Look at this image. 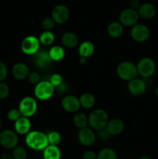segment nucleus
<instances>
[{
  "instance_id": "16",
  "label": "nucleus",
  "mask_w": 158,
  "mask_h": 159,
  "mask_svg": "<svg viewBox=\"0 0 158 159\" xmlns=\"http://www.w3.org/2000/svg\"><path fill=\"white\" fill-rule=\"evenodd\" d=\"M29 68L26 64L18 62L15 64L12 68V74L15 79L18 80H23V79H27L29 76Z\"/></svg>"
},
{
  "instance_id": "7",
  "label": "nucleus",
  "mask_w": 158,
  "mask_h": 159,
  "mask_svg": "<svg viewBox=\"0 0 158 159\" xmlns=\"http://www.w3.org/2000/svg\"><path fill=\"white\" fill-rule=\"evenodd\" d=\"M40 42L39 38L33 35L27 36L21 43V50L27 55H34L40 50Z\"/></svg>"
},
{
  "instance_id": "21",
  "label": "nucleus",
  "mask_w": 158,
  "mask_h": 159,
  "mask_svg": "<svg viewBox=\"0 0 158 159\" xmlns=\"http://www.w3.org/2000/svg\"><path fill=\"white\" fill-rule=\"evenodd\" d=\"M61 42L67 48H74L78 44V38L72 32H66L62 35Z\"/></svg>"
},
{
  "instance_id": "44",
  "label": "nucleus",
  "mask_w": 158,
  "mask_h": 159,
  "mask_svg": "<svg viewBox=\"0 0 158 159\" xmlns=\"http://www.w3.org/2000/svg\"><path fill=\"white\" fill-rule=\"evenodd\" d=\"M139 159H151V158L148 156H142V157H140Z\"/></svg>"
},
{
  "instance_id": "25",
  "label": "nucleus",
  "mask_w": 158,
  "mask_h": 159,
  "mask_svg": "<svg viewBox=\"0 0 158 159\" xmlns=\"http://www.w3.org/2000/svg\"><path fill=\"white\" fill-rule=\"evenodd\" d=\"M81 107L85 109H91L95 103V98L91 93H84L79 98Z\"/></svg>"
},
{
  "instance_id": "14",
  "label": "nucleus",
  "mask_w": 158,
  "mask_h": 159,
  "mask_svg": "<svg viewBox=\"0 0 158 159\" xmlns=\"http://www.w3.org/2000/svg\"><path fill=\"white\" fill-rule=\"evenodd\" d=\"M147 83L140 79H134L129 82L128 89L132 95L139 96L143 95L147 90Z\"/></svg>"
},
{
  "instance_id": "29",
  "label": "nucleus",
  "mask_w": 158,
  "mask_h": 159,
  "mask_svg": "<svg viewBox=\"0 0 158 159\" xmlns=\"http://www.w3.org/2000/svg\"><path fill=\"white\" fill-rule=\"evenodd\" d=\"M46 136H47L49 145L58 146L60 144V141H61V135L58 131H56V130L50 131L46 134Z\"/></svg>"
},
{
  "instance_id": "11",
  "label": "nucleus",
  "mask_w": 158,
  "mask_h": 159,
  "mask_svg": "<svg viewBox=\"0 0 158 159\" xmlns=\"http://www.w3.org/2000/svg\"><path fill=\"white\" fill-rule=\"evenodd\" d=\"M70 16V12L68 8L64 5H57L53 9L51 12V17L55 23L63 24L68 20Z\"/></svg>"
},
{
  "instance_id": "3",
  "label": "nucleus",
  "mask_w": 158,
  "mask_h": 159,
  "mask_svg": "<svg viewBox=\"0 0 158 159\" xmlns=\"http://www.w3.org/2000/svg\"><path fill=\"white\" fill-rule=\"evenodd\" d=\"M116 71H117L118 76L121 79L124 81H128V82L136 79L138 75L136 65L129 61L121 62L118 65Z\"/></svg>"
},
{
  "instance_id": "15",
  "label": "nucleus",
  "mask_w": 158,
  "mask_h": 159,
  "mask_svg": "<svg viewBox=\"0 0 158 159\" xmlns=\"http://www.w3.org/2000/svg\"><path fill=\"white\" fill-rule=\"evenodd\" d=\"M33 61L35 65L40 68H48L53 61L50 57L49 52L45 50H39L38 52L34 54Z\"/></svg>"
},
{
  "instance_id": "10",
  "label": "nucleus",
  "mask_w": 158,
  "mask_h": 159,
  "mask_svg": "<svg viewBox=\"0 0 158 159\" xmlns=\"http://www.w3.org/2000/svg\"><path fill=\"white\" fill-rule=\"evenodd\" d=\"M150 32L149 28L144 24H137L132 26L130 30V36L133 40L139 43H143L147 40L150 37Z\"/></svg>"
},
{
  "instance_id": "30",
  "label": "nucleus",
  "mask_w": 158,
  "mask_h": 159,
  "mask_svg": "<svg viewBox=\"0 0 158 159\" xmlns=\"http://www.w3.org/2000/svg\"><path fill=\"white\" fill-rule=\"evenodd\" d=\"M12 155L14 159H26L28 154L25 148L16 146L12 151Z\"/></svg>"
},
{
  "instance_id": "40",
  "label": "nucleus",
  "mask_w": 158,
  "mask_h": 159,
  "mask_svg": "<svg viewBox=\"0 0 158 159\" xmlns=\"http://www.w3.org/2000/svg\"><path fill=\"white\" fill-rule=\"evenodd\" d=\"M57 89V91L59 93H64L65 92L68 90V85L64 83V82H62L60 85H58L57 87H56Z\"/></svg>"
},
{
  "instance_id": "9",
  "label": "nucleus",
  "mask_w": 158,
  "mask_h": 159,
  "mask_svg": "<svg viewBox=\"0 0 158 159\" xmlns=\"http://www.w3.org/2000/svg\"><path fill=\"white\" fill-rule=\"evenodd\" d=\"M139 13L137 10L128 8L119 14V23L125 26H133L139 20Z\"/></svg>"
},
{
  "instance_id": "19",
  "label": "nucleus",
  "mask_w": 158,
  "mask_h": 159,
  "mask_svg": "<svg viewBox=\"0 0 158 159\" xmlns=\"http://www.w3.org/2000/svg\"><path fill=\"white\" fill-rule=\"evenodd\" d=\"M137 11L139 16L145 20H150V19L153 18L156 13V9L155 6L150 2L141 4L140 7Z\"/></svg>"
},
{
  "instance_id": "12",
  "label": "nucleus",
  "mask_w": 158,
  "mask_h": 159,
  "mask_svg": "<svg viewBox=\"0 0 158 159\" xmlns=\"http://www.w3.org/2000/svg\"><path fill=\"white\" fill-rule=\"evenodd\" d=\"M77 138H78L79 142L82 145L85 147H90L95 142L96 135L91 128L86 127L79 130Z\"/></svg>"
},
{
  "instance_id": "23",
  "label": "nucleus",
  "mask_w": 158,
  "mask_h": 159,
  "mask_svg": "<svg viewBox=\"0 0 158 159\" xmlns=\"http://www.w3.org/2000/svg\"><path fill=\"white\" fill-rule=\"evenodd\" d=\"M43 159H60L61 158V152L58 146L48 145L43 150Z\"/></svg>"
},
{
  "instance_id": "6",
  "label": "nucleus",
  "mask_w": 158,
  "mask_h": 159,
  "mask_svg": "<svg viewBox=\"0 0 158 159\" xmlns=\"http://www.w3.org/2000/svg\"><path fill=\"white\" fill-rule=\"evenodd\" d=\"M18 109L20 110L22 116L27 118L31 117L37 112V102L34 98L26 96L20 101Z\"/></svg>"
},
{
  "instance_id": "28",
  "label": "nucleus",
  "mask_w": 158,
  "mask_h": 159,
  "mask_svg": "<svg viewBox=\"0 0 158 159\" xmlns=\"http://www.w3.org/2000/svg\"><path fill=\"white\" fill-rule=\"evenodd\" d=\"M97 159H117V154L112 148H105L97 154Z\"/></svg>"
},
{
  "instance_id": "5",
  "label": "nucleus",
  "mask_w": 158,
  "mask_h": 159,
  "mask_svg": "<svg viewBox=\"0 0 158 159\" xmlns=\"http://www.w3.org/2000/svg\"><path fill=\"white\" fill-rule=\"evenodd\" d=\"M55 88L48 81H41L36 85L34 89V94L38 99L46 101L50 99L54 94Z\"/></svg>"
},
{
  "instance_id": "22",
  "label": "nucleus",
  "mask_w": 158,
  "mask_h": 159,
  "mask_svg": "<svg viewBox=\"0 0 158 159\" xmlns=\"http://www.w3.org/2000/svg\"><path fill=\"white\" fill-rule=\"evenodd\" d=\"M107 32L110 37L113 38H119L123 34V26L119 22H112L108 24Z\"/></svg>"
},
{
  "instance_id": "42",
  "label": "nucleus",
  "mask_w": 158,
  "mask_h": 159,
  "mask_svg": "<svg viewBox=\"0 0 158 159\" xmlns=\"http://www.w3.org/2000/svg\"><path fill=\"white\" fill-rule=\"evenodd\" d=\"M86 61L87 58H85V57H80V58H79V63H80L81 65H85V64H86Z\"/></svg>"
},
{
  "instance_id": "4",
  "label": "nucleus",
  "mask_w": 158,
  "mask_h": 159,
  "mask_svg": "<svg viewBox=\"0 0 158 159\" xmlns=\"http://www.w3.org/2000/svg\"><path fill=\"white\" fill-rule=\"evenodd\" d=\"M138 74L144 79H149L154 75L156 71V63L150 57L140 59L136 65Z\"/></svg>"
},
{
  "instance_id": "26",
  "label": "nucleus",
  "mask_w": 158,
  "mask_h": 159,
  "mask_svg": "<svg viewBox=\"0 0 158 159\" xmlns=\"http://www.w3.org/2000/svg\"><path fill=\"white\" fill-rule=\"evenodd\" d=\"M73 124L79 129L86 127L88 124V116L81 112H77L73 116Z\"/></svg>"
},
{
  "instance_id": "20",
  "label": "nucleus",
  "mask_w": 158,
  "mask_h": 159,
  "mask_svg": "<svg viewBox=\"0 0 158 159\" xmlns=\"http://www.w3.org/2000/svg\"><path fill=\"white\" fill-rule=\"evenodd\" d=\"M94 51V45L92 42L86 40V41L81 43L80 45H79L78 53L80 57L88 58V57H91Z\"/></svg>"
},
{
  "instance_id": "13",
  "label": "nucleus",
  "mask_w": 158,
  "mask_h": 159,
  "mask_svg": "<svg viewBox=\"0 0 158 159\" xmlns=\"http://www.w3.org/2000/svg\"><path fill=\"white\" fill-rule=\"evenodd\" d=\"M61 106L65 111L68 113H77L81 107L79 99L73 95H67L62 99Z\"/></svg>"
},
{
  "instance_id": "8",
  "label": "nucleus",
  "mask_w": 158,
  "mask_h": 159,
  "mask_svg": "<svg viewBox=\"0 0 158 159\" xmlns=\"http://www.w3.org/2000/svg\"><path fill=\"white\" fill-rule=\"evenodd\" d=\"M19 138L15 131L9 129L2 130L0 133V144L6 149H14L17 146Z\"/></svg>"
},
{
  "instance_id": "33",
  "label": "nucleus",
  "mask_w": 158,
  "mask_h": 159,
  "mask_svg": "<svg viewBox=\"0 0 158 159\" xmlns=\"http://www.w3.org/2000/svg\"><path fill=\"white\" fill-rule=\"evenodd\" d=\"M9 95V87L6 82H0V99H5Z\"/></svg>"
},
{
  "instance_id": "1",
  "label": "nucleus",
  "mask_w": 158,
  "mask_h": 159,
  "mask_svg": "<svg viewBox=\"0 0 158 159\" xmlns=\"http://www.w3.org/2000/svg\"><path fill=\"white\" fill-rule=\"evenodd\" d=\"M25 141L29 148L35 151H43L49 145L46 134L38 130L29 132L26 134Z\"/></svg>"
},
{
  "instance_id": "37",
  "label": "nucleus",
  "mask_w": 158,
  "mask_h": 159,
  "mask_svg": "<svg viewBox=\"0 0 158 159\" xmlns=\"http://www.w3.org/2000/svg\"><path fill=\"white\" fill-rule=\"evenodd\" d=\"M97 136L101 141H107V140L109 139L110 136H111L105 128L97 130Z\"/></svg>"
},
{
  "instance_id": "38",
  "label": "nucleus",
  "mask_w": 158,
  "mask_h": 159,
  "mask_svg": "<svg viewBox=\"0 0 158 159\" xmlns=\"http://www.w3.org/2000/svg\"><path fill=\"white\" fill-rule=\"evenodd\" d=\"M82 159H97V154L93 151H87L83 154Z\"/></svg>"
},
{
  "instance_id": "34",
  "label": "nucleus",
  "mask_w": 158,
  "mask_h": 159,
  "mask_svg": "<svg viewBox=\"0 0 158 159\" xmlns=\"http://www.w3.org/2000/svg\"><path fill=\"white\" fill-rule=\"evenodd\" d=\"M27 79L31 84H33V85H36L41 82V77H40V74L37 72H35V71L29 73Z\"/></svg>"
},
{
  "instance_id": "31",
  "label": "nucleus",
  "mask_w": 158,
  "mask_h": 159,
  "mask_svg": "<svg viewBox=\"0 0 158 159\" xmlns=\"http://www.w3.org/2000/svg\"><path fill=\"white\" fill-rule=\"evenodd\" d=\"M54 26H55V22L52 17H46L42 21V26L46 31H51Z\"/></svg>"
},
{
  "instance_id": "24",
  "label": "nucleus",
  "mask_w": 158,
  "mask_h": 159,
  "mask_svg": "<svg viewBox=\"0 0 158 159\" xmlns=\"http://www.w3.org/2000/svg\"><path fill=\"white\" fill-rule=\"evenodd\" d=\"M48 52H49V55L53 61H60L63 60L65 56L64 49L59 45L53 46Z\"/></svg>"
},
{
  "instance_id": "41",
  "label": "nucleus",
  "mask_w": 158,
  "mask_h": 159,
  "mask_svg": "<svg viewBox=\"0 0 158 159\" xmlns=\"http://www.w3.org/2000/svg\"><path fill=\"white\" fill-rule=\"evenodd\" d=\"M2 159H14L12 155L9 153H4L2 156Z\"/></svg>"
},
{
  "instance_id": "36",
  "label": "nucleus",
  "mask_w": 158,
  "mask_h": 159,
  "mask_svg": "<svg viewBox=\"0 0 158 159\" xmlns=\"http://www.w3.org/2000/svg\"><path fill=\"white\" fill-rule=\"evenodd\" d=\"M8 74V69L5 63L0 61V82H3Z\"/></svg>"
},
{
  "instance_id": "35",
  "label": "nucleus",
  "mask_w": 158,
  "mask_h": 159,
  "mask_svg": "<svg viewBox=\"0 0 158 159\" xmlns=\"http://www.w3.org/2000/svg\"><path fill=\"white\" fill-rule=\"evenodd\" d=\"M50 82L55 88L63 82V78L60 74H54L51 75L50 79Z\"/></svg>"
},
{
  "instance_id": "18",
  "label": "nucleus",
  "mask_w": 158,
  "mask_h": 159,
  "mask_svg": "<svg viewBox=\"0 0 158 159\" xmlns=\"http://www.w3.org/2000/svg\"><path fill=\"white\" fill-rule=\"evenodd\" d=\"M15 132L19 134H27L31 130V122L29 118L21 116L14 124Z\"/></svg>"
},
{
  "instance_id": "39",
  "label": "nucleus",
  "mask_w": 158,
  "mask_h": 159,
  "mask_svg": "<svg viewBox=\"0 0 158 159\" xmlns=\"http://www.w3.org/2000/svg\"><path fill=\"white\" fill-rule=\"evenodd\" d=\"M141 6L140 0H131L130 1V8L135 10H138Z\"/></svg>"
},
{
  "instance_id": "32",
  "label": "nucleus",
  "mask_w": 158,
  "mask_h": 159,
  "mask_svg": "<svg viewBox=\"0 0 158 159\" xmlns=\"http://www.w3.org/2000/svg\"><path fill=\"white\" fill-rule=\"evenodd\" d=\"M7 116H8V119H9V120L15 122L17 120H19L21 116H22L20 110H19V109L15 108V109H12V110H10L9 112H8Z\"/></svg>"
},
{
  "instance_id": "45",
  "label": "nucleus",
  "mask_w": 158,
  "mask_h": 159,
  "mask_svg": "<svg viewBox=\"0 0 158 159\" xmlns=\"http://www.w3.org/2000/svg\"><path fill=\"white\" fill-rule=\"evenodd\" d=\"M1 126H2V120L1 119H0V128H1Z\"/></svg>"
},
{
  "instance_id": "43",
  "label": "nucleus",
  "mask_w": 158,
  "mask_h": 159,
  "mask_svg": "<svg viewBox=\"0 0 158 159\" xmlns=\"http://www.w3.org/2000/svg\"><path fill=\"white\" fill-rule=\"evenodd\" d=\"M155 95L156 96V97H158V85L156 86V88L155 89Z\"/></svg>"
},
{
  "instance_id": "17",
  "label": "nucleus",
  "mask_w": 158,
  "mask_h": 159,
  "mask_svg": "<svg viewBox=\"0 0 158 159\" xmlns=\"http://www.w3.org/2000/svg\"><path fill=\"white\" fill-rule=\"evenodd\" d=\"M124 127H125V124L123 121L121 120L120 119L115 118V119L108 120L105 129L111 136H116V135L120 134L123 131Z\"/></svg>"
},
{
  "instance_id": "27",
  "label": "nucleus",
  "mask_w": 158,
  "mask_h": 159,
  "mask_svg": "<svg viewBox=\"0 0 158 159\" xmlns=\"http://www.w3.org/2000/svg\"><path fill=\"white\" fill-rule=\"evenodd\" d=\"M39 40H40V43H42V44L50 46V45L54 43V40H55V35L51 31L45 30L40 34V37H39Z\"/></svg>"
},
{
  "instance_id": "2",
  "label": "nucleus",
  "mask_w": 158,
  "mask_h": 159,
  "mask_svg": "<svg viewBox=\"0 0 158 159\" xmlns=\"http://www.w3.org/2000/svg\"><path fill=\"white\" fill-rule=\"evenodd\" d=\"M108 122V115L102 109H96L90 113L88 116V124L94 130H102L105 128Z\"/></svg>"
}]
</instances>
